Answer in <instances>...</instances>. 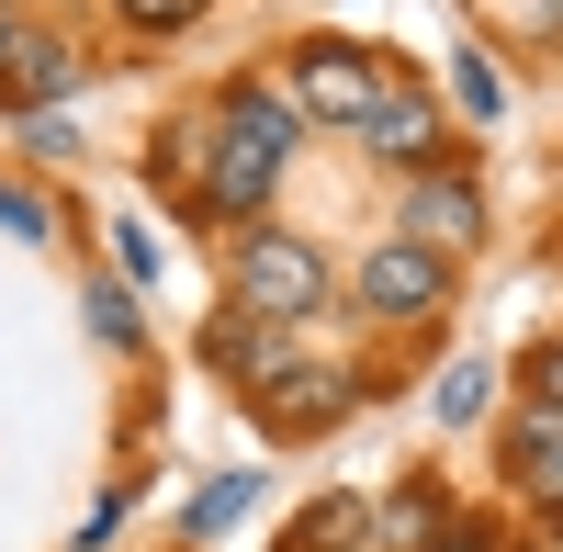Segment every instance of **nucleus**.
Returning a JSON list of instances; mask_svg holds the SVG:
<instances>
[{
  "mask_svg": "<svg viewBox=\"0 0 563 552\" xmlns=\"http://www.w3.org/2000/svg\"><path fill=\"white\" fill-rule=\"evenodd\" d=\"M90 328H102V339H124V350H135V294H124V283H102V294H90Z\"/></svg>",
  "mask_w": 563,
  "mask_h": 552,
  "instance_id": "nucleus-14",
  "label": "nucleus"
},
{
  "mask_svg": "<svg viewBox=\"0 0 563 552\" xmlns=\"http://www.w3.org/2000/svg\"><path fill=\"white\" fill-rule=\"evenodd\" d=\"M203 361H225V373H238V384L260 395V384L282 373V316H249V305H238L225 328H203Z\"/></svg>",
  "mask_w": 563,
  "mask_h": 552,
  "instance_id": "nucleus-6",
  "label": "nucleus"
},
{
  "mask_svg": "<svg viewBox=\"0 0 563 552\" xmlns=\"http://www.w3.org/2000/svg\"><path fill=\"white\" fill-rule=\"evenodd\" d=\"M294 90H305V124H361L372 102H384V68H372L361 45H305Z\"/></svg>",
  "mask_w": 563,
  "mask_h": 552,
  "instance_id": "nucleus-4",
  "label": "nucleus"
},
{
  "mask_svg": "<svg viewBox=\"0 0 563 552\" xmlns=\"http://www.w3.org/2000/svg\"><path fill=\"white\" fill-rule=\"evenodd\" d=\"M124 12H135V23H147V34H169V23H192V12H203V0H124Z\"/></svg>",
  "mask_w": 563,
  "mask_h": 552,
  "instance_id": "nucleus-15",
  "label": "nucleus"
},
{
  "mask_svg": "<svg viewBox=\"0 0 563 552\" xmlns=\"http://www.w3.org/2000/svg\"><path fill=\"white\" fill-rule=\"evenodd\" d=\"M238 305L294 328V316H316V305H327V260H316L305 238H249V260H238Z\"/></svg>",
  "mask_w": 563,
  "mask_h": 552,
  "instance_id": "nucleus-2",
  "label": "nucleus"
},
{
  "mask_svg": "<svg viewBox=\"0 0 563 552\" xmlns=\"http://www.w3.org/2000/svg\"><path fill=\"white\" fill-rule=\"evenodd\" d=\"M530 485H541V496H563V451H552V463H541V474H530Z\"/></svg>",
  "mask_w": 563,
  "mask_h": 552,
  "instance_id": "nucleus-19",
  "label": "nucleus"
},
{
  "mask_svg": "<svg viewBox=\"0 0 563 552\" xmlns=\"http://www.w3.org/2000/svg\"><path fill=\"white\" fill-rule=\"evenodd\" d=\"M0 57H12V12H0Z\"/></svg>",
  "mask_w": 563,
  "mask_h": 552,
  "instance_id": "nucleus-20",
  "label": "nucleus"
},
{
  "mask_svg": "<svg viewBox=\"0 0 563 552\" xmlns=\"http://www.w3.org/2000/svg\"><path fill=\"white\" fill-rule=\"evenodd\" d=\"M282 147H294V102H282V90H238V102L214 113V180L203 192L225 214H260L271 180H282Z\"/></svg>",
  "mask_w": 563,
  "mask_h": 552,
  "instance_id": "nucleus-1",
  "label": "nucleus"
},
{
  "mask_svg": "<svg viewBox=\"0 0 563 552\" xmlns=\"http://www.w3.org/2000/svg\"><path fill=\"white\" fill-rule=\"evenodd\" d=\"M249 496H260V485H249V474H225V485H203V496H192V530H203V541H214V530H225V519H249Z\"/></svg>",
  "mask_w": 563,
  "mask_h": 552,
  "instance_id": "nucleus-12",
  "label": "nucleus"
},
{
  "mask_svg": "<svg viewBox=\"0 0 563 552\" xmlns=\"http://www.w3.org/2000/svg\"><path fill=\"white\" fill-rule=\"evenodd\" d=\"M440 294H451V271H440V249H417V238H384L372 271H361L372 316H440Z\"/></svg>",
  "mask_w": 563,
  "mask_h": 552,
  "instance_id": "nucleus-5",
  "label": "nucleus"
},
{
  "mask_svg": "<svg viewBox=\"0 0 563 552\" xmlns=\"http://www.w3.org/2000/svg\"><path fill=\"white\" fill-rule=\"evenodd\" d=\"M406 238L440 249V260L485 249V192H474V180H451V169H417V180H406Z\"/></svg>",
  "mask_w": 563,
  "mask_h": 552,
  "instance_id": "nucleus-3",
  "label": "nucleus"
},
{
  "mask_svg": "<svg viewBox=\"0 0 563 552\" xmlns=\"http://www.w3.org/2000/svg\"><path fill=\"white\" fill-rule=\"evenodd\" d=\"M440 418H451V429L485 418V361H451V373H440Z\"/></svg>",
  "mask_w": 563,
  "mask_h": 552,
  "instance_id": "nucleus-13",
  "label": "nucleus"
},
{
  "mask_svg": "<svg viewBox=\"0 0 563 552\" xmlns=\"http://www.w3.org/2000/svg\"><path fill=\"white\" fill-rule=\"evenodd\" d=\"M339 406H350V373H271V384H260V418H271V429L339 418Z\"/></svg>",
  "mask_w": 563,
  "mask_h": 552,
  "instance_id": "nucleus-8",
  "label": "nucleus"
},
{
  "mask_svg": "<svg viewBox=\"0 0 563 552\" xmlns=\"http://www.w3.org/2000/svg\"><path fill=\"white\" fill-rule=\"evenodd\" d=\"M68 45H12V57H0V102H34V90H68Z\"/></svg>",
  "mask_w": 563,
  "mask_h": 552,
  "instance_id": "nucleus-9",
  "label": "nucleus"
},
{
  "mask_svg": "<svg viewBox=\"0 0 563 552\" xmlns=\"http://www.w3.org/2000/svg\"><path fill=\"white\" fill-rule=\"evenodd\" d=\"M384 541H395V552H429V541H440V508H429V485H406L395 508H384Z\"/></svg>",
  "mask_w": 563,
  "mask_h": 552,
  "instance_id": "nucleus-11",
  "label": "nucleus"
},
{
  "mask_svg": "<svg viewBox=\"0 0 563 552\" xmlns=\"http://www.w3.org/2000/svg\"><path fill=\"white\" fill-rule=\"evenodd\" d=\"M0 225H23V238H45V203H23V192H0Z\"/></svg>",
  "mask_w": 563,
  "mask_h": 552,
  "instance_id": "nucleus-17",
  "label": "nucleus"
},
{
  "mask_svg": "<svg viewBox=\"0 0 563 552\" xmlns=\"http://www.w3.org/2000/svg\"><path fill=\"white\" fill-rule=\"evenodd\" d=\"M361 135H372V147H384V158H429V147H440V113L417 102L406 79H384V102L361 113Z\"/></svg>",
  "mask_w": 563,
  "mask_h": 552,
  "instance_id": "nucleus-7",
  "label": "nucleus"
},
{
  "mask_svg": "<svg viewBox=\"0 0 563 552\" xmlns=\"http://www.w3.org/2000/svg\"><path fill=\"white\" fill-rule=\"evenodd\" d=\"M429 552H485V541H474V530H440V541H429Z\"/></svg>",
  "mask_w": 563,
  "mask_h": 552,
  "instance_id": "nucleus-18",
  "label": "nucleus"
},
{
  "mask_svg": "<svg viewBox=\"0 0 563 552\" xmlns=\"http://www.w3.org/2000/svg\"><path fill=\"white\" fill-rule=\"evenodd\" d=\"M451 102L474 113V124H496V113H507V68L485 57V45H462V57H451Z\"/></svg>",
  "mask_w": 563,
  "mask_h": 552,
  "instance_id": "nucleus-10",
  "label": "nucleus"
},
{
  "mask_svg": "<svg viewBox=\"0 0 563 552\" xmlns=\"http://www.w3.org/2000/svg\"><path fill=\"white\" fill-rule=\"evenodd\" d=\"M530 395H541V406H563V350H541V361H530Z\"/></svg>",
  "mask_w": 563,
  "mask_h": 552,
  "instance_id": "nucleus-16",
  "label": "nucleus"
},
{
  "mask_svg": "<svg viewBox=\"0 0 563 552\" xmlns=\"http://www.w3.org/2000/svg\"><path fill=\"white\" fill-rule=\"evenodd\" d=\"M0 12H12V0H0Z\"/></svg>",
  "mask_w": 563,
  "mask_h": 552,
  "instance_id": "nucleus-21",
  "label": "nucleus"
}]
</instances>
